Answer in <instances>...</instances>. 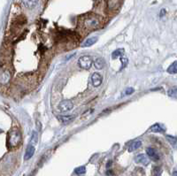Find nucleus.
Masks as SVG:
<instances>
[{
  "label": "nucleus",
  "instance_id": "obj_3",
  "mask_svg": "<svg viewBox=\"0 0 177 176\" xmlns=\"http://www.w3.org/2000/svg\"><path fill=\"white\" fill-rule=\"evenodd\" d=\"M92 59L90 56H82L79 59H78V65L80 66V67H82V69L88 70L92 66Z\"/></svg>",
  "mask_w": 177,
  "mask_h": 176
},
{
  "label": "nucleus",
  "instance_id": "obj_14",
  "mask_svg": "<svg viewBox=\"0 0 177 176\" xmlns=\"http://www.w3.org/2000/svg\"><path fill=\"white\" fill-rule=\"evenodd\" d=\"M141 146H142V142H141V141H135V142H133L129 145V147H128V151H129V152H132V151H134V150H137V149H139Z\"/></svg>",
  "mask_w": 177,
  "mask_h": 176
},
{
  "label": "nucleus",
  "instance_id": "obj_4",
  "mask_svg": "<svg viewBox=\"0 0 177 176\" xmlns=\"http://www.w3.org/2000/svg\"><path fill=\"white\" fill-rule=\"evenodd\" d=\"M11 77V72L8 69L5 68L0 70V84L1 85H6L10 82Z\"/></svg>",
  "mask_w": 177,
  "mask_h": 176
},
{
  "label": "nucleus",
  "instance_id": "obj_24",
  "mask_svg": "<svg viewBox=\"0 0 177 176\" xmlns=\"http://www.w3.org/2000/svg\"><path fill=\"white\" fill-rule=\"evenodd\" d=\"M120 62H121V64H122V67H121V68H120V69H123L124 67H127V65H128V59L127 58L120 57Z\"/></svg>",
  "mask_w": 177,
  "mask_h": 176
},
{
  "label": "nucleus",
  "instance_id": "obj_30",
  "mask_svg": "<svg viewBox=\"0 0 177 176\" xmlns=\"http://www.w3.org/2000/svg\"><path fill=\"white\" fill-rule=\"evenodd\" d=\"M2 132H3V131H2V129H0V134H1Z\"/></svg>",
  "mask_w": 177,
  "mask_h": 176
},
{
  "label": "nucleus",
  "instance_id": "obj_5",
  "mask_svg": "<svg viewBox=\"0 0 177 176\" xmlns=\"http://www.w3.org/2000/svg\"><path fill=\"white\" fill-rule=\"evenodd\" d=\"M73 107H74V104L70 100H63L59 104V109L63 112H66L72 110Z\"/></svg>",
  "mask_w": 177,
  "mask_h": 176
},
{
  "label": "nucleus",
  "instance_id": "obj_19",
  "mask_svg": "<svg viewBox=\"0 0 177 176\" xmlns=\"http://www.w3.org/2000/svg\"><path fill=\"white\" fill-rule=\"evenodd\" d=\"M37 142H38V135H37V132L33 131L32 136H31V139H30V143H29V144L32 145V146H35V145H37Z\"/></svg>",
  "mask_w": 177,
  "mask_h": 176
},
{
  "label": "nucleus",
  "instance_id": "obj_13",
  "mask_svg": "<svg viewBox=\"0 0 177 176\" xmlns=\"http://www.w3.org/2000/svg\"><path fill=\"white\" fill-rule=\"evenodd\" d=\"M97 42V36H93V37H90L88 38L82 44L83 47H90L93 44H95Z\"/></svg>",
  "mask_w": 177,
  "mask_h": 176
},
{
  "label": "nucleus",
  "instance_id": "obj_6",
  "mask_svg": "<svg viewBox=\"0 0 177 176\" xmlns=\"http://www.w3.org/2000/svg\"><path fill=\"white\" fill-rule=\"evenodd\" d=\"M103 82V77L101 76L100 74L98 73H94L91 76V82L93 84L94 87H98L101 85Z\"/></svg>",
  "mask_w": 177,
  "mask_h": 176
},
{
  "label": "nucleus",
  "instance_id": "obj_1",
  "mask_svg": "<svg viewBox=\"0 0 177 176\" xmlns=\"http://www.w3.org/2000/svg\"><path fill=\"white\" fill-rule=\"evenodd\" d=\"M101 21L96 15H88L83 19V27L87 30H94L100 27Z\"/></svg>",
  "mask_w": 177,
  "mask_h": 176
},
{
  "label": "nucleus",
  "instance_id": "obj_18",
  "mask_svg": "<svg viewBox=\"0 0 177 176\" xmlns=\"http://www.w3.org/2000/svg\"><path fill=\"white\" fill-rule=\"evenodd\" d=\"M124 53V49H118V50H115L113 53H112V58L113 59H116L118 58H120Z\"/></svg>",
  "mask_w": 177,
  "mask_h": 176
},
{
  "label": "nucleus",
  "instance_id": "obj_8",
  "mask_svg": "<svg viewBox=\"0 0 177 176\" xmlns=\"http://www.w3.org/2000/svg\"><path fill=\"white\" fill-rule=\"evenodd\" d=\"M146 153H147L148 157H149L150 159L154 160V161H158V160L159 159L158 154L157 153V151H156L153 148H147V149H146Z\"/></svg>",
  "mask_w": 177,
  "mask_h": 176
},
{
  "label": "nucleus",
  "instance_id": "obj_26",
  "mask_svg": "<svg viewBox=\"0 0 177 176\" xmlns=\"http://www.w3.org/2000/svg\"><path fill=\"white\" fill-rule=\"evenodd\" d=\"M165 14H166V10L162 9L161 12H160V17H163V15H165Z\"/></svg>",
  "mask_w": 177,
  "mask_h": 176
},
{
  "label": "nucleus",
  "instance_id": "obj_23",
  "mask_svg": "<svg viewBox=\"0 0 177 176\" xmlns=\"http://www.w3.org/2000/svg\"><path fill=\"white\" fill-rule=\"evenodd\" d=\"M161 172H162V170L160 167L158 166H156L154 169H153V176H160L161 175Z\"/></svg>",
  "mask_w": 177,
  "mask_h": 176
},
{
  "label": "nucleus",
  "instance_id": "obj_25",
  "mask_svg": "<svg viewBox=\"0 0 177 176\" xmlns=\"http://www.w3.org/2000/svg\"><path fill=\"white\" fill-rule=\"evenodd\" d=\"M134 91H135V89H134L133 88L129 87V88H127V89L124 90L123 94H124V95H127V96H129V95L133 94V93H134Z\"/></svg>",
  "mask_w": 177,
  "mask_h": 176
},
{
  "label": "nucleus",
  "instance_id": "obj_22",
  "mask_svg": "<svg viewBox=\"0 0 177 176\" xmlns=\"http://www.w3.org/2000/svg\"><path fill=\"white\" fill-rule=\"evenodd\" d=\"M166 140L173 145H174L177 142V137L176 136H173V135H166Z\"/></svg>",
  "mask_w": 177,
  "mask_h": 176
},
{
  "label": "nucleus",
  "instance_id": "obj_28",
  "mask_svg": "<svg viewBox=\"0 0 177 176\" xmlns=\"http://www.w3.org/2000/svg\"><path fill=\"white\" fill-rule=\"evenodd\" d=\"M106 174H107V175H112V174H113V172H112V171H107V172H106Z\"/></svg>",
  "mask_w": 177,
  "mask_h": 176
},
{
  "label": "nucleus",
  "instance_id": "obj_16",
  "mask_svg": "<svg viewBox=\"0 0 177 176\" xmlns=\"http://www.w3.org/2000/svg\"><path fill=\"white\" fill-rule=\"evenodd\" d=\"M167 73L170 74H177V61H174L167 68Z\"/></svg>",
  "mask_w": 177,
  "mask_h": 176
},
{
  "label": "nucleus",
  "instance_id": "obj_10",
  "mask_svg": "<svg viewBox=\"0 0 177 176\" xmlns=\"http://www.w3.org/2000/svg\"><path fill=\"white\" fill-rule=\"evenodd\" d=\"M34 153H35V147L29 144V145L28 146L27 150H26V153H25V156H24V160H29V159H30V158L33 157Z\"/></svg>",
  "mask_w": 177,
  "mask_h": 176
},
{
  "label": "nucleus",
  "instance_id": "obj_9",
  "mask_svg": "<svg viewBox=\"0 0 177 176\" xmlns=\"http://www.w3.org/2000/svg\"><path fill=\"white\" fill-rule=\"evenodd\" d=\"M22 3L28 9H33L37 6L38 0H22Z\"/></svg>",
  "mask_w": 177,
  "mask_h": 176
},
{
  "label": "nucleus",
  "instance_id": "obj_11",
  "mask_svg": "<svg viewBox=\"0 0 177 176\" xmlns=\"http://www.w3.org/2000/svg\"><path fill=\"white\" fill-rule=\"evenodd\" d=\"M120 6V0H108L107 7L110 10H116Z\"/></svg>",
  "mask_w": 177,
  "mask_h": 176
},
{
  "label": "nucleus",
  "instance_id": "obj_7",
  "mask_svg": "<svg viewBox=\"0 0 177 176\" xmlns=\"http://www.w3.org/2000/svg\"><path fill=\"white\" fill-rule=\"evenodd\" d=\"M135 163H137V164H142V165H147L148 164H149V162H150V160H149V158L146 157V155H144V154H139V155H137L135 157Z\"/></svg>",
  "mask_w": 177,
  "mask_h": 176
},
{
  "label": "nucleus",
  "instance_id": "obj_21",
  "mask_svg": "<svg viewBox=\"0 0 177 176\" xmlns=\"http://www.w3.org/2000/svg\"><path fill=\"white\" fill-rule=\"evenodd\" d=\"M75 172L77 175L84 174V173L86 172V167H85V166H79V167H77V168L75 170Z\"/></svg>",
  "mask_w": 177,
  "mask_h": 176
},
{
  "label": "nucleus",
  "instance_id": "obj_20",
  "mask_svg": "<svg viewBox=\"0 0 177 176\" xmlns=\"http://www.w3.org/2000/svg\"><path fill=\"white\" fill-rule=\"evenodd\" d=\"M167 95L170 97L173 98H177V88H171L167 91Z\"/></svg>",
  "mask_w": 177,
  "mask_h": 176
},
{
  "label": "nucleus",
  "instance_id": "obj_17",
  "mask_svg": "<svg viewBox=\"0 0 177 176\" xmlns=\"http://www.w3.org/2000/svg\"><path fill=\"white\" fill-rule=\"evenodd\" d=\"M150 131L151 132H154V133H162L165 131V128L158 123L157 124H154L151 127H150Z\"/></svg>",
  "mask_w": 177,
  "mask_h": 176
},
{
  "label": "nucleus",
  "instance_id": "obj_27",
  "mask_svg": "<svg viewBox=\"0 0 177 176\" xmlns=\"http://www.w3.org/2000/svg\"><path fill=\"white\" fill-rule=\"evenodd\" d=\"M112 164H113V162H112L111 160H110V161H108V163H107V165H106V167H107V168H109V167L112 165Z\"/></svg>",
  "mask_w": 177,
  "mask_h": 176
},
{
  "label": "nucleus",
  "instance_id": "obj_29",
  "mask_svg": "<svg viewBox=\"0 0 177 176\" xmlns=\"http://www.w3.org/2000/svg\"><path fill=\"white\" fill-rule=\"evenodd\" d=\"M172 176H177V171H174L173 172V175Z\"/></svg>",
  "mask_w": 177,
  "mask_h": 176
},
{
  "label": "nucleus",
  "instance_id": "obj_12",
  "mask_svg": "<svg viewBox=\"0 0 177 176\" xmlns=\"http://www.w3.org/2000/svg\"><path fill=\"white\" fill-rule=\"evenodd\" d=\"M94 66H95L96 69L101 70V69H103V68L105 67V60H104L102 58H98V59H97L94 61Z\"/></svg>",
  "mask_w": 177,
  "mask_h": 176
},
{
  "label": "nucleus",
  "instance_id": "obj_2",
  "mask_svg": "<svg viewBox=\"0 0 177 176\" xmlns=\"http://www.w3.org/2000/svg\"><path fill=\"white\" fill-rule=\"evenodd\" d=\"M21 134L18 129H13L8 133L7 143L10 148H16L21 144Z\"/></svg>",
  "mask_w": 177,
  "mask_h": 176
},
{
  "label": "nucleus",
  "instance_id": "obj_15",
  "mask_svg": "<svg viewBox=\"0 0 177 176\" xmlns=\"http://www.w3.org/2000/svg\"><path fill=\"white\" fill-rule=\"evenodd\" d=\"M58 119L62 122V123H68L71 122L72 120L75 119V116L74 115H66V116H59Z\"/></svg>",
  "mask_w": 177,
  "mask_h": 176
}]
</instances>
